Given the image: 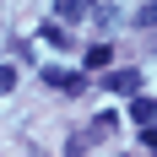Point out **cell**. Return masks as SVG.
Masks as SVG:
<instances>
[{
    "label": "cell",
    "mask_w": 157,
    "mask_h": 157,
    "mask_svg": "<svg viewBox=\"0 0 157 157\" xmlns=\"http://www.w3.org/2000/svg\"><path fill=\"white\" fill-rule=\"evenodd\" d=\"M87 65H109V44H92V49H87Z\"/></svg>",
    "instance_id": "7"
},
{
    "label": "cell",
    "mask_w": 157,
    "mask_h": 157,
    "mask_svg": "<svg viewBox=\"0 0 157 157\" xmlns=\"http://www.w3.org/2000/svg\"><path fill=\"white\" fill-rule=\"evenodd\" d=\"M141 141H146V146H157V125H146V130H141Z\"/></svg>",
    "instance_id": "9"
},
{
    "label": "cell",
    "mask_w": 157,
    "mask_h": 157,
    "mask_svg": "<svg viewBox=\"0 0 157 157\" xmlns=\"http://www.w3.org/2000/svg\"><path fill=\"white\" fill-rule=\"evenodd\" d=\"M44 81L54 87V92H81V87H87V76H71V71H60V65H49Z\"/></svg>",
    "instance_id": "2"
},
{
    "label": "cell",
    "mask_w": 157,
    "mask_h": 157,
    "mask_svg": "<svg viewBox=\"0 0 157 157\" xmlns=\"http://www.w3.org/2000/svg\"><path fill=\"white\" fill-rule=\"evenodd\" d=\"M87 11H92V0H60V22H76Z\"/></svg>",
    "instance_id": "5"
},
{
    "label": "cell",
    "mask_w": 157,
    "mask_h": 157,
    "mask_svg": "<svg viewBox=\"0 0 157 157\" xmlns=\"http://www.w3.org/2000/svg\"><path fill=\"white\" fill-rule=\"evenodd\" d=\"M136 22H141V27H157V0H146L141 11H136Z\"/></svg>",
    "instance_id": "6"
},
{
    "label": "cell",
    "mask_w": 157,
    "mask_h": 157,
    "mask_svg": "<svg viewBox=\"0 0 157 157\" xmlns=\"http://www.w3.org/2000/svg\"><path fill=\"white\" fill-rule=\"evenodd\" d=\"M11 87H16V71H11V65H0V98L11 92Z\"/></svg>",
    "instance_id": "8"
},
{
    "label": "cell",
    "mask_w": 157,
    "mask_h": 157,
    "mask_svg": "<svg viewBox=\"0 0 157 157\" xmlns=\"http://www.w3.org/2000/svg\"><path fill=\"white\" fill-rule=\"evenodd\" d=\"M38 38H44V44H54V49H71V44H76V38L65 33V22H44V27H38Z\"/></svg>",
    "instance_id": "3"
},
{
    "label": "cell",
    "mask_w": 157,
    "mask_h": 157,
    "mask_svg": "<svg viewBox=\"0 0 157 157\" xmlns=\"http://www.w3.org/2000/svg\"><path fill=\"white\" fill-rule=\"evenodd\" d=\"M103 87H109V92H119V98H136L141 92V71H109V76H103Z\"/></svg>",
    "instance_id": "1"
},
{
    "label": "cell",
    "mask_w": 157,
    "mask_h": 157,
    "mask_svg": "<svg viewBox=\"0 0 157 157\" xmlns=\"http://www.w3.org/2000/svg\"><path fill=\"white\" fill-rule=\"evenodd\" d=\"M130 114H136V125H152V119H157V103L136 92V103H130Z\"/></svg>",
    "instance_id": "4"
},
{
    "label": "cell",
    "mask_w": 157,
    "mask_h": 157,
    "mask_svg": "<svg viewBox=\"0 0 157 157\" xmlns=\"http://www.w3.org/2000/svg\"><path fill=\"white\" fill-rule=\"evenodd\" d=\"M152 125H157V119H152Z\"/></svg>",
    "instance_id": "10"
}]
</instances>
